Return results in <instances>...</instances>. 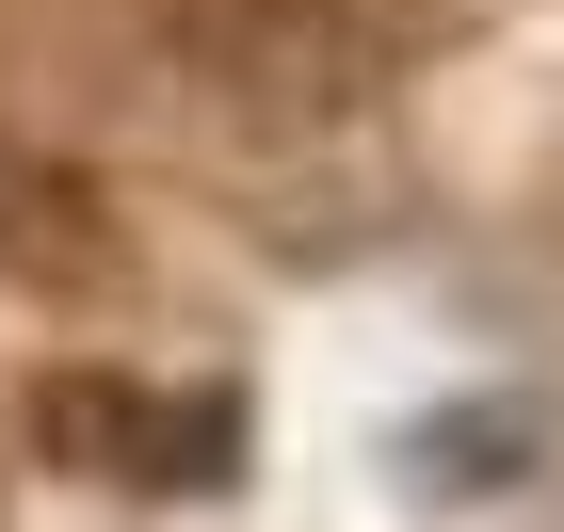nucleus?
Instances as JSON below:
<instances>
[{
  "label": "nucleus",
  "mask_w": 564,
  "mask_h": 532,
  "mask_svg": "<svg viewBox=\"0 0 564 532\" xmlns=\"http://www.w3.org/2000/svg\"><path fill=\"white\" fill-rule=\"evenodd\" d=\"M435 48V0H210L194 17V65H210L226 113H274V130H339Z\"/></svg>",
  "instance_id": "nucleus-1"
},
{
  "label": "nucleus",
  "mask_w": 564,
  "mask_h": 532,
  "mask_svg": "<svg viewBox=\"0 0 564 532\" xmlns=\"http://www.w3.org/2000/svg\"><path fill=\"white\" fill-rule=\"evenodd\" d=\"M33 436L113 452V485H226L242 420H226V403H145V388H48V403H33Z\"/></svg>",
  "instance_id": "nucleus-2"
},
{
  "label": "nucleus",
  "mask_w": 564,
  "mask_h": 532,
  "mask_svg": "<svg viewBox=\"0 0 564 532\" xmlns=\"http://www.w3.org/2000/svg\"><path fill=\"white\" fill-rule=\"evenodd\" d=\"M0 259L17 274H97V194L48 162H0Z\"/></svg>",
  "instance_id": "nucleus-3"
}]
</instances>
